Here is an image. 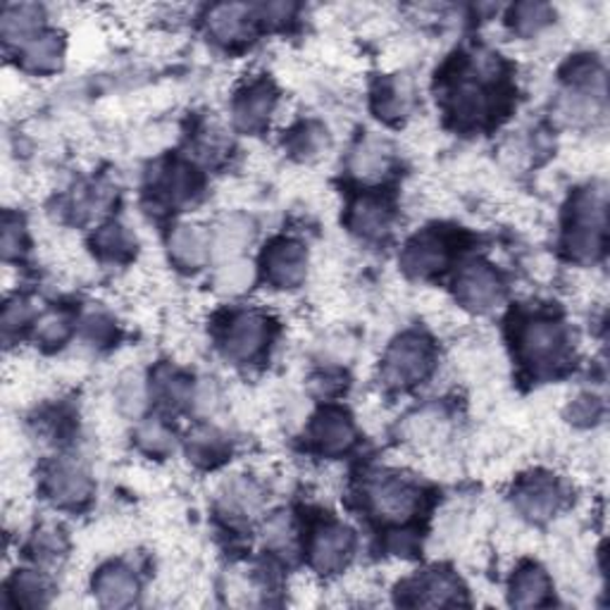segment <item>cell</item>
I'll return each mask as SVG.
<instances>
[{
  "label": "cell",
  "mask_w": 610,
  "mask_h": 610,
  "mask_svg": "<svg viewBox=\"0 0 610 610\" xmlns=\"http://www.w3.org/2000/svg\"><path fill=\"white\" fill-rule=\"evenodd\" d=\"M136 246V238L130 232V227H124L120 222H110L105 227H101L93 236V248L99 251L103 258L110 261H122L132 253Z\"/></svg>",
  "instance_id": "33"
},
{
  "label": "cell",
  "mask_w": 610,
  "mask_h": 610,
  "mask_svg": "<svg viewBox=\"0 0 610 610\" xmlns=\"http://www.w3.org/2000/svg\"><path fill=\"white\" fill-rule=\"evenodd\" d=\"M277 110V91L265 79H255L236 93L232 118L241 132H261Z\"/></svg>",
  "instance_id": "11"
},
{
  "label": "cell",
  "mask_w": 610,
  "mask_h": 610,
  "mask_svg": "<svg viewBox=\"0 0 610 610\" xmlns=\"http://www.w3.org/2000/svg\"><path fill=\"white\" fill-rule=\"evenodd\" d=\"M566 504V487L551 472L525 475L512 487V506L529 522H546Z\"/></svg>",
  "instance_id": "6"
},
{
  "label": "cell",
  "mask_w": 610,
  "mask_h": 610,
  "mask_svg": "<svg viewBox=\"0 0 610 610\" xmlns=\"http://www.w3.org/2000/svg\"><path fill=\"white\" fill-rule=\"evenodd\" d=\"M392 146L382 136L367 134L358 141V146L350 151L348 157V172L356 176L358 182H379L392 170Z\"/></svg>",
  "instance_id": "18"
},
{
  "label": "cell",
  "mask_w": 610,
  "mask_h": 610,
  "mask_svg": "<svg viewBox=\"0 0 610 610\" xmlns=\"http://www.w3.org/2000/svg\"><path fill=\"white\" fill-rule=\"evenodd\" d=\"M510 603L518 608L543 606L551 597V580L543 568L537 563H522L512 575L508 587Z\"/></svg>",
  "instance_id": "22"
},
{
  "label": "cell",
  "mask_w": 610,
  "mask_h": 610,
  "mask_svg": "<svg viewBox=\"0 0 610 610\" xmlns=\"http://www.w3.org/2000/svg\"><path fill=\"white\" fill-rule=\"evenodd\" d=\"M72 334V319L60 313V311H51L37 319V339L43 346H62Z\"/></svg>",
  "instance_id": "38"
},
{
  "label": "cell",
  "mask_w": 610,
  "mask_h": 610,
  "mask_svg": "<svg viewBox=\"0 0 610 610\" xmlns=\"http://www.w3.org/2000/svg\"><path fill=\"white\" fill-rule=\"evenodd\" d=\"M308 251L296 238H275L263 253L265 279L282 292L298 288L308 279Z\"/></svg>",
  "instance_id": "8"
},
{
  "label": "cell",
  "mask_w": 610,
  "mask_h": 610,
  "mask_svg": "<svg viewBox=\"0 0 610 610\" xmlns=\"http://www.w3.org/2000/svg\"><path fill=\"white\" fill-rule=\"evenodd\" d=\"M356 551V535L342 522H323L311 541V563L317 572H342Z\"/></svg>",
  "instance_id": "10"
},
{
  "label": "cell",
  "mask_w": 610,
  "mask_h": 610,
  "mask_svg": "<svg viewBox=\"0 0 610 610\" xmlns=\"http://www.w3.org/2000/svg\"><path fill=\"white\" fill-rule=\"evenodd\" d=\"M606 244V199L597 191H582L572 201L566 248L577 263H593Z\"/></svg>",
  "instance_id": "2"
},
{
  "label": "cell",
  "mask_w": 610,
  "mask_h": 610,
  "mask_svg": "<svg viewBox=\"0 0 610 610\" xmlns=\"http://www.w3.org/2000/svg\"><path fill=\"white\" fill-rule=\"evenodd\" d=\"M217 501L222 512L232 518H251L265 504V487L253 475H232L222 481Z\"/></svg>",
  "instance_id": "16"
},
{
  "label": "cell",
  "mask_w": 610,
  "mask_h": 610,
  "mask_svg": "<svg viewBox=\"0 0 610 610\" xmlns=\"http://www.w3.org/2000/svg\"><path fill=\"white\" fill-rule=\"evenodd\" d=\"M253 10L246 6H215L207 12V34L220 43H238L251 34Z\"/></svg>",
  "instance_id": "23"
},
{
  "label": "cell",
  "mask_w": 610,
  "mask_h": 610,
  "mask_svg": "<svg viewBox=\"0 0 610 610\" xmlns=\"http://www.w3.org/2000/svg\"><path fill=\"white\" fill-rule=\"evenodd\" d=\"M8 593L14 599V606H43L51 589L39 572L22 570L12 577Z\"/></svg>",
  "instance_id": "34"
},
{
  "label": "cell",
  "mask_w": 610,
  "mask_h": 610,
  "mask_svg": "<svg viewBox=\"0 0 610 610\" xmlns=\"http://www.w3.org/2000/svg\"><path fill=\"white\" fill-rule=\"evenodd\" d=\"M136 444L143 454L153 458H165L174 451V435L160 420H149L136 429Z\"/></svg>",
  "instance_id": "35"
},
{
  "label": "cell",
  "mask_w": 610,
  "mask_h": 610,
  "mask_svg": "<svg viewBox=\"0 0 610 610\" xmlns=\"http://www.w3.org/2000/svg\"><path fill=\"white\" fill-rule=\"evenodd\" d=\"M294 539H296V529L292 518L286 512H279V516L270 518L265 525V546L270 551H292L294 549Z\"/></svg>",
  "instance_id": "39"
},
{
  "label": "cell",
  "mask_w": 610,
  "mask_h": 610,
  "mask_svg": "<svg viewBox=\"0 0 610 610\" xmlns=\"http://www.w3.org/2000/svg\"><path fill=\"white\" fill-rule=\"evenodd\" d=\"M213 236V258L220 263L244 258V248L253 238V224L251 220L241 215H227L215 230H211Z\"/></svg>",
  "instance_id": "25"
},
{
  "label": "cell",
  "mask_w": 610,
  "mask_h": 610,
  "mask_svg": "<svg viewBox=\"0 0 610 610\" xmlns=\"http://www.w3.org/2000/svg\"><path fill=\"white\" fill-rule=\"evenodd\" d=\"M510 27L522 39L539 37L541 31L551 24L553 10L543 3H518L510 8Z\"/></svg>",
  "instance_id": "31"
},
{
  "label": "cell",
  "mask_w": 610,
  "mask_h": 610,
  "mask_svg": "<svg viewBox=\"0 0 610 610\" xmlns=\"http://www.w3.org/2000/svg\"><path fill=\"white\" fill-rule=\"evenodd\" d=\"M367 501H370L377 518L387 522H406L420 508L423 491L406 475L384 472L367 485Z\"/></svg>",
  "instance_id": "4"
},
{
  "label": "cell",
  "mask_w": 610,
  "mask_h": 610,
  "mask_svg": "<svg viewBox=\"0 0 610 610\" xmlns=\"http://www.w3.org/2000/svg\"><path fill=\"white\" fill-rule=\"evenodd\" d=\"M311 441L323 456H342L356 441V427L342 408H325L313 417Z\"/></svg>",
  "instance_id": "14"
},
{
  "label": "cell",
  "mask_w": 610,
  "mask_h": 610,
  "mask_svg": "<svg viewBox=\"0 0 610 610\" xmlns=\"http://www.w3.org/2000/svg\"><path fill=\"white\" fill-rule=\"evenodd\" d=\"M196 174L184 163H172L155 176V189L167 203H186L196 196Z\"/></svg>",
  "instance_id": "28"
},
{
  "label": "cell",
  "mask_w": 610,
  "mask_h": 610,
  "mask_svg": "<svg viewBox=\"0 0 610 610\" xmlns=\"http://www.w3.org/2000/svg\"><path fill=\"white\" fill-rule=\"evenodd\" d=\"M506 288L491 265L487 263H470L462 267L456 277V301L460 308L470 313H491L504 303Z\"/></svg>",
  "instance_id": "7"
},
{
  "label": "cell",
  "mask_w": 610,
  "mask_h": 610,
  "mask_svg": "<svg viewBox=\"0 0 610 610\" xmlns=\"http://www.w3.org/2000/svg\"><path fill=\"white\" fill-rule=\"evenodd\" d=\"M415 101V89L408 74H394L387 82H382L377 95H375V108L379 118L384 120H396L406 118Z\"/></svg>",
  "instance_id": "27"
},
{
  "label": "cell",
  "mask_w": 610,
  "mask_h": 610,
  "mask_svg": "<svg viewBox=\"0 0 610 610\" xmlns=\"http://www.w3.org/2000/svg\"><path fill=\"white\" fill-rule=\"evenodd\" d=\"M415 606H458L462 603V584L448 570H431L408 582Z\"/></svg>",
  "instance_id": "20"
},
{
  "label": "cell",
  "mask_w": 610,
  "mask_h": 610,
  "mask_svg": "<svg viewBox=\"0 0 610 610\" xmlns=\"http://www.w3.org/2000/svg\"><path fill=\"white\" fill-rule=\"evenodd\" d=\"M43 491L58 508H82L93 496V479L84 465L58 460L45 470Z\"/></svg>",
  "instance_id": "9"
},
{
  "label": "cell",
  "mask_w": 610,
  "mask_h": 610,
  "mask_svg": "<svg viewBox=\"0 0 610 610\" xmlns=\"http://www.w3.org/2000/svg\"><path fill=\"white\" fill-rule=\"evenodd\" d=\"M31 319V311H29V303L27 301H8L6 311H3V332L6 336H12V334H20V329L27 327V323Z\"/></svg>",
  "instance_id": "41"
},
{
  "label": "cell",
  "mask_w": 610,
  "mask_h": 610,
  "mask_svg": "<svg viewBox=\"0 0 610 610\" xmlns=\"http://www.w3.org/2000/svg\"><path fill=\"white\" fill-rule=\"evenodd\" d=\"M516 342L522 363L537 367V370H549L566 358L570 334L560 319L535 315L520 325Z\"/></svg>",
  "instance_id": "3"
},
{
  "label": "cell",
  "mask_w": 610,
  "mask_h": 610,
  "mask_svg": "<svg viewBox=\"0 0 610 610\" xmlns=\"http://www.w3.org/2000/svg\"><path fill=\"white\" fill-rule=\"evenodd\" d=\"M43 8L31 3H12L0 14V34L12 45L22 48L29 39L43 31Z\"/></svg>",
  "instance_id": "24"
},
{
  "label": "cell",
  "mask_w": 610,
  "mask_h": 610,
  "mask_svg": "<svg viewBox=\"0 0 610 610\" xmlns=\"http://www.w3.org/2000/svg\"><path fill=\"white\" fill-rule=\"evenodd\" d=\"M194 384L176 367L160 365L151 379V398L155 396L157 404L167 408H182L194 400Z\"/></svg>",
  "instance_id": "26"
},
{
  "label": "cell",
  "mask_w": 610,
  "mask_h": 610,
  "mask_svg": "<svg viewBox=\"0 0 610 610\" xmlns=\"http://www.w3.org/2000/svg\"><path fill=\"white\" fill-rule=\"evenodd\" d=\"M65 551H68L65 535H62L53 525L39 527V532L34 535V539H31V553H34L39 563H45V566L58 563V560L65 556Z\"/></svg>",
  "instance_id": "36"
},
{
  "label": "cell",
  "mask_w": 610,
  "mask_h": 610,
  "mask_svg": "<svg viewBox=\"0 0 610 610\" xmlns=\"http://www.w3.org/2000/svg\"><path fill=\"white\" fill-rule=\"evenodd\" d=\"M394 207L379 196H363L348 207V227L365 241H379L392 232Z\"/></svg>",
  "instance_id": "19"
},
{
  "label": "cell",
  "mask_w": 610,
  "mask_h": 610,
  "mask_svg": "<svg viewBox=\"0 0 610 610\" xmlns=\"http://www.w3.org/2000/svg\"><path fill=\"white\" fill-rule=\"evenodd\" d=\"M404 437L415 454H439L451 437V420L441 408L425 406L408 417Z\"/></svg>",
  "instance_id": "13"
},
{
  "label": "cell",
  "mask_w": 610,
  "mask_h": 610,
  "mask_svg": "<svg viewBox=\"0 0 610 610\" xmlns=\"http://www.w3.org/2000/svg\"><path fill=\"white\" fill-rule=\"evenodd\" d=\"M20 58L27 72L51 74L62 65V60H65V41H62L58 31L43 29L20 48Z\"/></svg>",
  "instance_id": "21"
},
{
  "label": "cell",
  "mask_w": 610,
  "mask_h": 610,
  "mask_svg": "<svg viewBox=\"0 0 610 610\" xmlns=\"http://www.w3.org/2000/svg\"><path fill=\"white\" fill-rule=\"evenodd\" d=\"M288 146H292V151L296 155H301L303 160L319 157V155H323L327 151V132H325V126L313 124V122L298 126Z\"/></svg>",
  "instance_id": "37"
},
{
  "label": "cell",
  "mask_w": 610,
  "mask_h": 610,
  "mask_svg": "<svg viewBox=\"0 0 610 610\" xmlns=\"http://www.w3.org/2000/svg\"><path fill=\"white\" fill-rule=\"evenodd\" d=\"M170 261L180 270H201L213 261V236L211 230L196 222H182L167 236Z\"/></svg>",
  "instance_id": "12"
},
{
  "label": "cell",
  "mask_w": 610,
  "mask_h": 610,
  "mask_svg": "<svg viewBox=\"0 0 610 610\" xmlns=\"http://www.w3.org/2000/svg\"><path fill=\"white\" fill-rule=\"evenodd\" d=\"M151 387L139 370H126L120 375L115 387V406L124 417H139L149 406Z\"/></svg>",
  "instance_id": "29"
},
{
  "label": "cell",
  "mask_w": 610,
  "mask_h": 610,
  "mask_svg": "<svg viewBox=\"0 0 610 610\" xmlns=\"http://www.w3.org/2000/svg\"><path fill=\"white\" fill-rule=\"evenodd\" d=\"M24 246H27V230H24L22 220L14 217V215H6V222H3V255H6V261L20 258Z\"/></svg>",
  "instance_id": "40"
},
{
  "label": "cell",
  "mask_w": 610,
  "mask_h": 610,
  "mask_svg": "<svg viewBox=\"0 0 610 610\" xmlns=\"http://www.w3.org/2000/svg\"><path fill=\"white\" fill-rule=\"evenodd\" d=\"M437 353L420 332H406L394 339L382 358V379L389 389H410L435 370Z\"/></svg>",
  "instance_id": "1"
},
{
  "label": "cell",
  "mask_w": 610,
  "mask_h": 610,
  "mask_svg": "<svg viewBox=\"0 0 610 610\" xmlns=\"http://www.w3.org/2000/svg\"><path fill=\"white\" fill-rule=\"evenodd\" d=\"M93 593L105 608L132 606L139 597L136 575L122 563H108L93 577Z\"/></svg>",
  "instance_id": "17"
},
{
  "label": "cell",
  "mask_w": 610,
  "mask_h": 610,
  "mask_svg": "<svg viewBox=\"0 0 610 610\" xmlns=\"http://www.w3.org/2000/svg\"><path fill=\"white\" fill-rule=\"evenodd\" d=\"M255 279V270L246 258H234V261H224L217 265L213 286L215 292L222 296H238L244 294L246 288H251Z\"/></svg>",
  "instance_id": "30"
},
{
  "label": "cell",
  "mask_w": 610,
  "mask_h": 610,
  "mask_svg": "<svg viewBox=\"0 0 610 610\" xmlns=\"http://www.w3.org/2000/svg\"><path fill=\"white\" fill-rule=\"evenodd\" d=\"M448 263V244L446 238L425 232L417 234L400 255V267H404L410 277H431L441 272Z\"/></svg>",
  "instance_id": "15"
},
{
  "label": "cell",
  "mask_w": 610,
  "mask_h": 610,
  "mask_svg": "<svg viewBox=\"0 0 610 610\" xmlns=\"http://www.w3.org/2000/svg\"><path fill=\"white\" fill-rule=\"evenodd\" d=\"M272 339V327L261 311H238L222 327L220 346L232 363H251L261 356Z\"/></svg>",
  "instance_id": "5"
},
{
  "label": "cell",
  "mask_w": 610,
  "mask_h": 610,
  "mask_svg": "<svg viewBox=\"0 0 610 610\" xmlns=\"http://www.w3.org/2000/svg\"><path fill=\"white\" fill-rule=\"evenodd\" d=\"M112 319L103 313H93L84 319V339L93 346H103L112 339Z\"/></svg>",
  "instance_id": "42"
},
{
  "label": "cell",
  "mask_w": 610,
  "mask_h": 610,
  "mask_svg": "<svg viewBox=\"0 0 610 610\" xmlns=\"http://www.w3.org/2000/svg\"><path fill=\"white\" fill-rule=\"evenodd\" d=\"M186 451L196 465H215L227 454V441H224V435L215 427H199L189 435Z\"/></svg>",
  "instance_id": "32"
}]
</instances>
